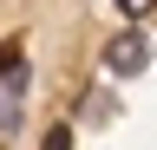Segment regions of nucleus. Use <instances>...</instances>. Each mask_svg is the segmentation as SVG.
Segmentation results:
<instances>
[{
    "label": "nucleus",
    "instance_id": "nucleus-1",
    "mask_svg": "<svg viewBox=\"0 0 157 150\" xmlns=\"http://www.w3.org/2000/svg\"><path fill=\"white\" fill-rule=\"evenodd\" d=\"M105 65H111V72H144V65H151L144 33H118V39L105 46Z\"/></svg>",
    "mask_w": 157,
    "mask_h": 150
},
{
    "label": "nucleus",
    "instance_id": "nucleus-2",
    "mask_svg": "<svg viewBox=\"0 0 157 150\" xmlns=\"http://www.w3.org/2000/svg\"><path fill=\"white\" fill-rule=\"evenodd\" d=\"M118 7H124V20H144V13L157 7V0H118Z\"/></svg>",
    "mask_w": 157,
    "mask_h": 150
},
{
    "label": "nucleus",
    "instance_id": "nucleus-3",
    "mask_svg": "<svg viewBox=\"0 0 157 150\" xmlns=\"http://www.w3.org/2000/svg\"><path fill=\"white\" fill-rule=\"evenodd\" d=\"M39 150H72V130H46V144Z\"/></svg>",
    "mask_w": 157,
    "mask_h": 150
}]
</instances>
